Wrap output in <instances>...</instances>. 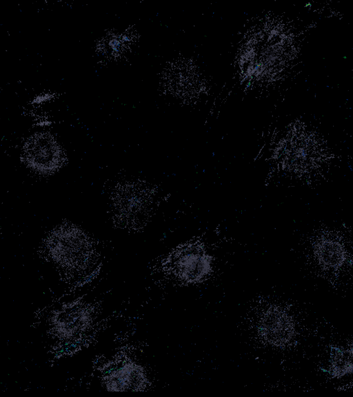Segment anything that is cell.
I'll return each instance as SVG.
<instances>
[{"label": "cell", "instance_id": "obj_1", "mask_svg": "<svg viewBox=\"0 0 353 397\" xmlns=\"http://www.w3.org/2000/svg\"><path fill=\"white\" fill-rule=\"evenodd\" d=\"M50 252L57 265L81 281L89 278L97 270L99 255L94 243L77 227L61 230L50 244Z\"/></svg>", "mask_w": 353, "mask_h": 397}, {"label": "cell", "instance_id": "obj_2", "mask_svg": "<svg viewBox=\"0 0 353 397\" xmlns=\"http://www.w3.org/2000/svg\"><path fill=\"white\" fill-rule=\"evenodd\" d=\"M167 275L180 285L204 281L212 271V258L200 243H186L173 250L165 264Z\"/></svg>", "mask_w": 353, "mask_h": 397}, {"label": "cell", "instance_id": "obj_3", "mask_svg": "<svg viewBox=\"0 0 353 397\" xmlns=\"http://www.w3.org/2000/svg\"><path fill=\"white\" fill-rule=\"evenodd\" d=\"M96 320L97 310L90 303H74L54 316L52 331L63 342H80L91 334Z\"/></svg>", "mask_w": 353, "mask_h": 397}, {"label": "cell", "instance_id": "obj_4", "mask_svg": "<svg viewBox=\"0 0 353 397\" xmlns=\"http://www.w3.org/2000/svg\"><path fill=\"white\" fill-rule=\"evenodd\" d=\"M101 385L110 391H143L150 386L146 369L137 360L123 357L108 365Z\"/></svg>", "mask_w": 353, "mask_h": 397}, {"label": "cell", "instance_id": "obj_5", "mask_svg": "<svg viewBox=\"0 0 353 397\" xmlns=\"http://www.w3.org/2000/svg\"><path fill=\"white\" fill-rule=\"evenodd\" d=\"M258 332L267 343L275 347H282L294 338V322L285 309L278 306H271L261 315Z\"/></svg>", "mask_w": 353, "mask_h": 397}, {"label": "cell", "instance_id": "obj_6", "mask_svg": "<svg viewBox=\"0 0 353 397\" xmlns=\"http://www.w3.org/2000/svg\"><path fill=\"white\" fill-rule=\"evenodd\" d=\"M24 155L31 167L42 172L54 171L63 160V154L55 140L47 134H39L30 139Z\"/></svg>", "mask_w": 353, "mask_h": 397}, {"label": "cell", "instance_id": "obj_7", "mask_svg": "<svg viewBox=\"0 0 353 397\" xmlns=\"http://www.w3.org/2000/svg\"><path fill=\"white\" fill-rule=\"evenodd\" d=\"M127 192L119 195L116 210L126 221H137L146 214L148 196L143 190L132 187Z\"/></svg>", "mask_w": 353, "mask_h": 397}, {"label": "cell", "instance_id": "obj_8", "mask_svg": "<svg viewBox=\"0 0 353 397\" xmlns=\"http://www.w3.org/2000/svg\"><path fill=\"white\" fill-rule=\"evenodd\" d=\"M314 256L319 265L328 269L341 267L346 259V250L343 244L333 238H322L314 247Z\"/></svg>", "mask_w": 353, "mask_h": 397}, {"label": "cell", "instance_id": "obj_9", "mask_svg": "<svg viewBox=\"0 0 353 397\" xmlns=\"http://www.w3.org/2000/svg\"><path fill=\"white\" fill-rule=\"evenodd\" d=\"M352 349H336L331 359V373L336 377L350 374L352 370Z\"/></svg>", "mask_w": 353, "mask_h": 397}]
</instances>
